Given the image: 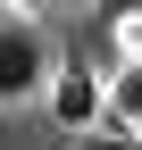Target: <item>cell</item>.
Listing matches in <instances>:
<instances>
[{"label": "cell", "instance_id": "obj_5", "mask_svg": "<svg viewBox=\"0 0 142 150\" xmlns=\"http://www.w3.org/2000/svg\"><path fill=\"white\" fill-rule=\"evenodd\" d=\"M17 8H42V0H17Z\"/></svg>", "mask_w": 142, "mask_h": 150}, {"label": "cell", "instance_id": "obj_1", "mask_svg": "<svg viewBox=\"0 0 142 150\" xmlns=\"http://www.w3.org/2000/svg\"><path fill=\"white\" fill-rule=\"evenodd\" d=\"M50 83V50L33 25H0V100H25Z\"/></svg>", "mask_w": 142, "mask_h": 150}, {"label": "cell", "instance_id": "obj_6", "mask_svg": "<svg viewBox=\"0 0 142 150\" xmlns=\"http://www.w3.org/2000/svg\"><path fill=\"white\" fill-rule=\"evenodd\" d=\"M75 8H92V0H75Z\"/></svg>", "mask_w": 142, "mask_h": 150}, {"label": "cell", "instance_id": "obj_3", "mask_svg": "<svg viewBox=\"0 0 142 150\" xmlns=\"http://www.w3.org/2000/svg\"><path fill=\"white\" fill-rule=\"evenodd\" d=\"M109 117H126V125H134V134H142V59L109 75Z\"/></svg>", "mask_w": 142, "mask_h": 150}, {"label": "cell", "instance_id": "obj_4", "mask_svg": "<svg viewBox=\"0 0 142 150\" xmlns=\"http://www.w3.org/2000/svg\"><path fill=\"white\" fill-rule=\"evenodd\" d=\"M142 59V8H117V67Z\"/></svg>", "mask_w": 142, "mask_h": 150}, {"label": "cell", "instance_id": "obj_2", "mask_svg": "<svg viewBox=\"0 0 142 150\" xmlns=\"http://www.w3.org/2000/svg\"><path fill=\"white\" fill-rule=\"evenodd\" d=\"M50 117H59L67 134L100 125V117H109V83H100L92 67H59V75H50Z\"/></svg>", "mask_w": 142, "mask_h": 150}, {"label": "cell", "instance_id": "obj_7", "mask_svg": "<svg viewBox=\"0 0 142 150\" xmlns=\"http://www.w3.org/2000/svg\"><path fill=\"white\" fill-rule=\"evenodd\" d=\"M134 150H142V142H134Z\"/></svg>", "mask_w": 142, "mask_h": 150}]
</instances>
